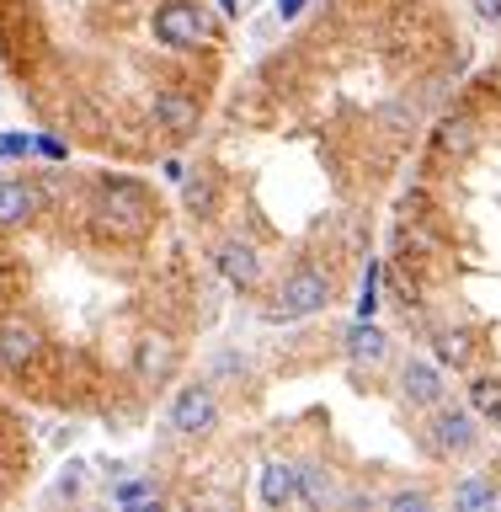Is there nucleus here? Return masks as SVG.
<instances>
[{
	"mask_svg": "<svg viewBox=\"0 0 501 512\" xmlns=\"http://www.w3.org/2000/svg\"><path fill=\"white\" fill-rule=\"evenodd\" d=\"M182 198H187V208L198 219H208L219 208V192H214V182H208V176H182Z\"/></svg>",
	"mask_w": 501,
	"mask_h": 512,
	"instance_id": "obj_15",
	"label": "nucleus"
},
{
	"mask_svg": "<svg viewBox=\"0 0 501 512\" xmlns=\"http://www.w3.org/2000/svg\"><path fill=\"white\" fill-rule=\"evenodd\" d=\"M432 144H438L443 155L464 160V155H475V144H480V123L470 118V112H448V118L438 123V134H432Z\"/></svg>",
	"mask_w": 501,
	"mask_h": 512,
	"instance_id": "obj_10",
	"label": "nucleus"
},
{
	"mask_svg": "<svg viewBox=\"0 0 501 512\" xmlns=\"http://www.w3.org/2000/svg\"><path fill=\"white\" fill-rule=\"evenodd\" d=\"M155 123L166 128L171 139H192V134H198V123H203V112L182 91H155Z\"/></svg>",
	"mask_w": 501,
	"mask_h": 512,
	"instance_id": "obj_8",
	"label": "nucleus"
},
{
	"mask_svg": "<svg viewBox=\"0 0 501 512\" xmlns=\"http://www.w3.org/2000/svg\"><path fill=\"white\" fill-rule=\"evenodd\" d=\"M326 496H331V480L320 475L315 464H299V502H304V507H320Z\"/></svg>",
	"mask_w": 501,
	"mask_h": 512,
	"instance_id": "obj_17",
	"label": "nucleus"
},
{
	"mask_svg": "<svg viewBox=\"0 0 501 512\" xmlns=\"http://www.w3.org/2000/svg\"><path fill=\"white\" fill-rule=\"evenodd\" d=\"M379 310V267H368V278H363V299H358V315L363 320H374Z\"/></svg>",
	"mask_w": 501,
	"mask_h": 512,
	"instance_id": "obj_21",
	"label": "nucleus"
},
{
	"mask_svg": "<svg viewBox=\"0 0 501 512\" xmlns=\"http://www.w3.org/2000/svg\"><path fill=\"white\" fill-rule=\"evenodd\" d=\"M112 502L118 507H160V496L150 480H123V486H112Z\"/></svg>",
	"mask_w": 501,
	"mask_h": 512,
	"instance_id": "obj_18",
	"label": "nucleus"
},
{
	"mask_svg": "<svg viewBox=\"0 0 501 512\" xmlns=\"http://www.w3.org/2000/svg\"><path fill=\"white\" fill-rule=\"evenodd\" d=\"M59 496H80V464H70V470L59 475V486H54Z\"/></svg>",
	"mask_w": 501,
	"mask_h": 512,
	"instance_id": "obj_23",
	"label": "nucleus"
},
{
	"mask_svg": "<svg viewBox=\"0 0 501 512\" xmlns=\"http://www.w3.org/2000/svg\"><path fill=\"white\" fill-rule=\"evenodd\" d=\"M219 272L240 288V294H251V288L262 283V256H256V246H246V240H224L219 246Z\"/></svg>",
	"mask_w": 501,
	"mask_h": 512,
	"instance_id": "obj_9",
	"label": "nucleus"
},
{
	"mask_svg": "<svg viewBox=\"0 0 501 512\" xmlns=\"http://www.w3.org/2000/svg\"><path fill=\"white\" fill-rule=\"evenodd\" d=\"M43 208V192L32 182H0V230H16Z\"/></svg>",
	"mask_w": 501,
	"mask_h": 512,
	"instance_id": "obj_11",
	"label": "nucleus"
},
{
	"mask_svg": "<svg viewBox=\"0 0 501 512\" xmlns=\"http://www.w3.org/2000/svg\"><path fill=\"white\" fill-rule=\"evenodd\" d=\"M400 390H406L411 406H438V400H443V374L432 363L416 358V363L400 368Z\"/></svg>",
	"mask_w": 501,
	"mask_h": 512,
	"instance_id": "obj_13",
	"label": "nucleus"
},
{
	"mask_svg": "<svg viewBox=\"0 0 501 512\" xmlns=\"http://www.w3.org/2000/svg\"><path fill=\"white\" fill-rule=\"evenodd\" d=\"M27 150H32V139H22V134L0 139V155H27Z\"/></svg>",
	"mask_w": 501,
	"mask_h": 512,
	"instance_id": "obj_24",
	"label": "nucleus"
},
{
	"mask_svg": "<svg viewBox=\"0 0 501 512\" xmlns=\"http://www.w3.org/2000/svg\"><path fill=\"white\" fill-rule=\"evenodd\" d=\"M155 198H150V187H139L134 176H102L91 192V224L102 235L112 240H139V235H150V224H155Z\"/></svg>",
	"mask_w": 501,
	"mask_h": 512,
	"instance_id": "obj_1",
	"label": "nucleus"
},
{
	"mask_svg": "<svg viewBox=\"0 0 501 512\" xmlns=\"http://www.w3.org/2000/svg\"><path fill=\"white\" fill-rule=\"evenodd\" d=\"M438 358L443 363H464V358H470V336H464V331H443L438 336Z\"/></svg>",
	"mask_w": 501,
	"mask_h": 512,
	"instance_id": "obj_20",
	"label": "nucleus"
},
{
	"mask_svg": "<svg viewBox=\"0 0 501 512\" xmlns=\"http://www.w3.org/2000/svg\"><path fill=\"white\" fill-rule=\"evenodd\" d=\"M336 299V278L331 272H320V267H294L283 278L278 288V299L267 304V320H304V315H315V310H326V304Z\"/></svg>",
	"mask_w": 501,
	"mask_h": 512,
	"instance_id": "obj_2",
	"label": "nucleus"
},
{
	"mask_svg": "<svg viewBox=\"0 0 501 512\" xmlns=\"http://www.w3.org/2000/svg\"><path fill=\"white\" fill-rule=\"evenodd\" d=\"M262 502L267 507H294L299 502V464H288V459L262 464Z\"/></svg>",
	"mask_w": 501,
	"mask_h": 512,
	"instance_id": "obj_12",
	"label": "nucleus"
},
{
	"mask_svg": "<svg viewBox=\"0 0 501 512\" xmlns=\"http://www.w3.org/2000/svg\"><path fill=\"white\" fill-rule=\"evenodd\" d=\"M43 331L32 320H16V315H0V374L6 379H27L38 374L43 363Z\"/></svg>",
	"mask_w": 501,
	"mask_h": 512,
	"instance_id": "obj_4",
	"label": "nucleus"
},
{
	"mask_svg": "<svg viewBox=\"0 0 501 512\" xmlns=\"http://www.w3.org/2000/svg\"><path fill=\"white\" fill-rule=\"evenodd\" d=\"M176 363H182V347H176L166 331H150L139 342V352H134V379L150 384V390H160V384L176 374Z\"/></svg>",
	"mask_w": 501,
	"mask_h": 512,
	"instance_id": "obj_7",
	"label": "nucleus"
},
{
	"mask_svg": "<svg viewBox=\"0 0 501 512\" xmlns=\"http://www.w3.org/2000/svg\"><path fill=\"white\" fill-rule=\"evenodd\" d=\"M427 438L438 454H470V448L480 443V427H475V416L470 411H459V406H443L438 400V411H432V427H427Z\"/></svg>",
	"mask_w": 501,
	"mask_h": 512,
	"instance_id": "obj_6",
	"label": "nucleus"
},
{
	"mask_svg": "<svg viewBox=\"0 0 501 512\" xmlns=\"http://www.w3.org/2000/svg\"><path fill=\"white\" fill-rule=\"evenodd\" d=\"M475 11L486 16V22H501V0H475Z\"/></svg>",
	"mask_w": 501,
	"mask_h": 512,
	"instance_id": "obj_25",
	"label": "nucleus"
},
{
	"mask_svg": "<svg viewBox=\"0 0 501 512\" xmlns=\"http://www.w3.org/2000/svg\"><path fill=\"white\" fill-rule=\"evenodd\" d=\"M454 507H501V491L491 486V480H464V486L454 491Z\"/></svg>",
	"mask_w": 501,
	"mask_h": 512,
	"instance_id": "obj_16",
	"label": "nucleus"
},
{
	"mask_svg": "<svg viewBox=\"0 0 501 512\" xmlns=\"http://www.w3.org/2000/svg\"><path fill=\"white\" fill-rule=\"evenodd\" d=\"M6 294H11V272H6V262H0V304H6Z\"/></svg>",
	"mask_w": 501,
	"mask_h": 512,
	"instance_id": "obj_27",
	"label": "nucleus"
},
{
	"mask_svg": "<svg viewBox=\"0 0 501 512\" xmlns=\"http://www.w3.org/2000/svg\"><path fill=\"white\" fill-rule=\"evenodd\" d=\"M155 38L176 48V54H187V48H203L214 38V22H208V11L198 0H160L155 11Z\"/></svg>",
	"mask_w": 501,
	"mask_h": 512,
	"instance_id": "obj_3",
	"label": "nucleus"
},
{
	"mask_svg": "<svg viewBox=\"0 0 501 512\" xmlns=\"http://www.w3.org/2000/svg\"><path fill=\"white\" fill-rule=\"evenodd\" d=\"M390 507H395V512H422V507H427V496H422V491H400Z\"/></svg>",
	"mask_w": 501,
	"mask_h": 512,
	"instance_id": "obj_22",
	"label": "nucleus"
},
{
	"mask_svg": "<svg viewBox=\"0 0 501 512\" xmlns=\"http://www.w3.org/2000/svg\"><path fill=\"white\" fill-rule=\"evenodd\" d=\"M470 400H475L480 416H496V406H501V379H475V384H470Z\"/></svg>",
	"mask_w": 501,
	"mask_h": 512,
	"instance_id": "obj_19",
	"label": "nucleus"
},
{
	"mask_svg": "<svg viewBox=\"0 0 501 512\" xmlns=\"http://www.w3.org/2000/svg\"><path fill=\"white\" fill-rule=\"evenodd\" d=\"M491 422H496V432H501V406H496V416H491Z\"/></svg>",
	"mask_w": 501,
	"mask_h": 512,
	"instance_id": "obj_28",
	"label": "nucleus"
},
{
	"mask_svg": "<svg viewBox=\"0 0 501 512\" xmlns=\"http://www.w3.org/2000/svg\"><path fill=\"white\" fill-rule=\"evenodd\" d=\"M304 11V0H278V16H283V22H288V16H299Z\"/></svg>",
	"mask_w": 501,
	"mask_h": 512,
	"instance_id": "obj_26",
	"label": "nucleus"
},
{
	"mask_svg": "<svg viewBox=\"0 0 501 512\" xmlns=\"http://www.w3.org/2000/svg\"><path fill=\"white\" fill-rule=\"evenodd\" d=\"M384 352H390L384 331L374 326V320H363V315H358V326L347 331V358H352V363H379Z\"/></svg>",
	"mask_w": 501,
	"mask_h": 512,
	"instance_id": "obj_14",
	"label": "nucleus"
},
{
	"mask_svg": "<svg viewBox=\"0 0 501 512\" xmlns=\"http://www.w3.org/2000/svg\"><path fill=\"white\" fill-rule=\"evenodd\" d=\"M214 422H219V400L208 384H187V390L171 400V432L176 438H208Z\"/></svg>",
	"mask_w": 501,
	"mask_h": 512,
	"instance_id": "obj_5",
	"label": "nucleus"
}]
</instances>
